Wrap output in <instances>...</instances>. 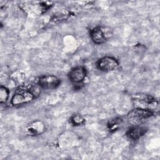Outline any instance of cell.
<instances>
[{
	"label": "cell",
	"mask_w": 160,
	"mask_h": 160,
	"mask_svg": "<svg viewBox=\"0 0 160 160\" xmlns=\"http://www.w3.org/2000/svg\"><path fill=\"white\" fill-rule=\"evenodd\" d=\"M87 76L86 69L82 66L73 68L68 74V79L75 84H79L85 80Z\"/></svg>",
	"instance_id": "52a82bcc"
},
{
	"label": "cell",
	"mask_w": 160,
	"mask_h": 160,
	"mask_svg": "<svg viewBox=\"0 0 160 160\" xmlns=\"http://www.w3.org/2000/svg\"><path fill=\"white\" fill-rule=\"evenodd\" d=\"M24 78H25V75L19 71L14 72V74H12V76H11L12 81L15 83L20 84V85L21 84V82L24 81Z\"/></svg>",
	"instance_id": "4fadbf2b"
},
{
	"label": "cell",
	"mask_w": 160,
	"mask_h": 160,
	"mask_svg": "<svg viewBox=\"0 0 160 160\" xmlns=\"http://www.w3.org/2000/svg\"><path fill=\"white\" fill-rule=\"evenodd\" d=\"M52 6V5H51L50 2H42L39 3V9L40 10V12H44L46 11L47 10H48Z\"/></svg>",
	"instance_id": "9a60e30c"
},
{
	"label": "cell",
	"mask_w": 160,
	"mask_h": 160,
	"mask_svg": "<svg viewBox=\"0 0 160 160\" xmlns=\"http://www.w3.org/2000/svg\"><path fill=\"white\" fill-rule=\"evenodd\" d=\"M119 66V61L114 57L105 56L99 59L96 62L97 68L102 71L108 72L116 69Z\"/></svg>",
	"instance_id": "8992f818"
},
{
	"label": "cell",
	"mask_w": 160,
	"mask_h": 160,
	"mask_svg": "<svg viewBox=\"0 0 160 160\" xmlns=\"http://www.w3.org/2000/svg\"><path fill=\"white\" fill-rule=\"evenodd\" d=\"M148 129L145 126L140 125H132L126 132V136L131 141H137L143 136Z\"/></svg>",
	"instance_id": "ba28073f"
},
{
	"label": "cell",
	"mask_w": 160,
	"mask_h": 160,
	"mask_svg": "<svg viewBox=\"0 0 160 160\" xmlns=\"http://www.w3.org/2000/svg\"><path fill=\"white\" fill-rule=\"evenodd\" d=\"M36 84L41 88L45 89H53L60 85L61 79L54 75H44L38 78Z\"/></svg>",
	"instance_id": "5b68a950"
},
{
	"label": "cell",
	"mask_w": 160,
	"mask_h": 160,
	"mask_svg": "<svg viewBox=\"0 0 160 160\" xmlns=\"http://www.w3.org/2000/svg\"><path fill=\"white\" fill-rule=\"evenodd\" d=\"M154 115V111L134 108L127 115V121L129 124L140 125L146 119Z\"/></svg>",
	"instance_id": "7a4b0ae2"
},
{
	"label": "cell",
	"mask_w": 160,
	"mask_h": 160,
	"mask_svg": "<svg viewBox=\"0 0 160 160\" xmlns=\"http://www.w3.org/2000/svg\"><path fill=\"white\" fill-rule=\"evenodd\" d=\"M90 38L92 41L96 44H101L108 41L111 36V31L102 26H97L90 30Z\"/></svg>",
	"instance_id": "277c9868"
},
{
	"label": "cell",
	"mask_w": 160,
	"mask_h": 160,
	"mask_svg": "<svg viewBox=\"0 0 160 160\" xmlns=\"http://www.w3.org/2000/svg\"><path fill=\"white\" fill-rule=\"evenodd\" d=\"M132 99L134 107L138 108L154 111L158 105V101L151 95L138 94H135Z\"/></svg>",
	"instance_id": "3957f363"
},
{
	"label": "cell",
	"mask_w": 160,
	"mask_h": 160,
	"mask_svg": "<svg viewBox=\"0 0 160 160\" xmlns=\"http://www.w3.org/2000/svg\"><path fill=\"white\" fill-rule=\"evenodd\" d=\"M9 90L6 86L1 85L0 87V102L6 103L9 98Z\"/></svg>",
	"instance_id": "7c38bea8"
},
{
	"label": "cell",
	"mask_w": 160,
	"mask_h": 160,
	"mask_svg": "<svg viewBox=\"0 0 160 160\" xmlns=\"http://www.w3.org/2000/svg\"><path fill=\"white\" fill-rule=\"evenodd\" d=\"M71 123L75 126L84 125L86 123V119L84 116L79 113H74L72 115L70 119Z\"/></svg>",
	"instance_id": "30bf717a"
},
{
	"label": "cell",
	"mask_w": 160,
	"mask_h": 160,
	"mask_svg": "<svg viewBox=\"0 0 160 160\" xmlns=\"http://www.w3.org/2000/svg\"><path fill=\"white\" fill-rule=\"evenodd\" d=\"M122 122V119L120 118H115L111 120L107 125L108 131L110 132H113L116 131L119 128Z\"/></svg>",
	"instance_id": "8fae6325"
},
{
	"label": "cell",
	"mask_w": 160,
	"mask_h": 160,
	"mask_svg": "<svg viewBox=\"0 0 160 160\" xmlns=\"http://www.w3.org/2000/svg\"><path fill=\"white\" fill-rule=\"evenodd\" d=\"M46 129L45 124L40 120L30 122L26 127V132L29 136H38L42 134Z\"/></svg>",
	"instance_id": "9c48e42d"
},
{
	"label": "cell",
	"mask_w": 160,
	"mask_h": 160,
	"mask_svg": "<svg viewBox=\"0 0 160 160\" xmlns=\"http://www.w3.org/2000/svg\"><path fill=\"white\" fill-rule=\"evenodd\" d=\"M41 93V88L36 84H21L16 90L12 99L13 106L24 105L36 99Z\"/></svg>",
	"instance_id": "6da1fadb"
},
{
	"label": "cell",
	"mask_w": 160,
	"mask_h": 160,
	"mask_svg": "<svg viewBox=\"0 0 160 160\" xmlns=\"http://www.w3.org/2000/svg\"><path fill=\"white\" fill-rule=\"evenodd\" d=\"M71 17V12H67V13H62V14H59L58 15H55L53 18L52 19V21H54V22H61L62 21L66 20L69 19Z\"/></svg>",
	"instance_id": "5bb4252c"
}]
</instances>
